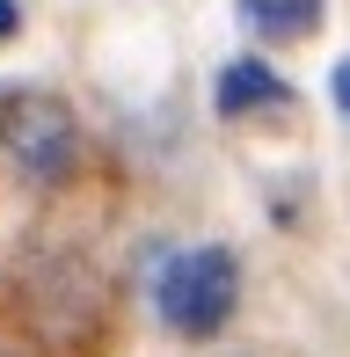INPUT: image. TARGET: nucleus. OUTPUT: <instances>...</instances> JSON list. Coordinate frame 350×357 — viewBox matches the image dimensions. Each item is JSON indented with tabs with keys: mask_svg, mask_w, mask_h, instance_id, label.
I'll return each instance as SVG.
<instances>
[{
	"mask_svg": "<svg viewBox=\"0 0 350 357\" xmlns=\"http://www.w3.org/2000/svg\"><path fill=\"white\" fill-rule=\"evenodd\" d=\"M234 299H241V263L219 241H190V248H161L146 263V306L153 321L190 343L219 335L234 321Z\"/></svg>",
	"mask_w": 350,
	"mask_h": 357,
	"instance_id": "nucleus-1",
	"label": "nucleus"
},
{
	"mask_svg": "<svg viewBox=\"0 0 350 357\" xmlns=\"http://www.w3.org/2000/svg\"><path fill=\"white\" fill-rule=\"evenodd\" d=\"M0 153L15 160L22 183H66L81 160V124L59 95L44 88H8L0 95Z\"/></svg>",
	"mask_w": 350,
	"mask_h": 357,
	"instance_id": "nucleus-2",
	"label": "nucleus"
},
{
	"mask_svg": "<svg viewBox=\"0 0 350 357\" xmlns=\"http://www.w3.org/2000/svg\"><path fill=\"white\" fill-rule=\"evenodd\" d=\"M270 102H284V73L277 66H263V59H227L212 80V109L219 117H248V109H270Z\"/></svg>",
	"mask_w": 350,
	"mask_h": 357,
	"instance_id": "nucleus-3",
	"label": "nucleus"
},
{
	"mask_svg": "<svg viewBox=\"0 0 350 357\" xmlns=\"http://www.w3.org/2000/svg\"><path fill=\"white\" fill-rule=\"evenodd\" d=\"M234 8L256 37H277V44L314 37V22H321V0H234Z\"/></svg>",
	"mask_w": 350,
	"mask_h": 357,
	"instance_id": "nucleus-4",
	"label": "nucleus"
},
{
	"mask_svg": "<svg viewBox=\"0 0 350 357\" xmlns=\"http://www.w3.org/2000/svg\"><path fill=\"white\" fill-rule=\"evenodd\" d=\"M328 102H336L343 124H350V59H336V66H328Z\"/></svg>",
	"mask_w": 350,
	"mask_h": 357,
	"instance_id": "nucleus-5",
	"label": "nucleus"
},
{
	"mask_svg": "<svg viewBox=\"0 0 350 357\" xmlns=\"http://www.w3.org/2000/svg\"><path fill=\"white\" fill-rule=\"evenodd\" d=\"M15 29H22V0H0V44H8Z\"/></svg>",
	"mask_w": 350,
	"mask_h": 357,
	"instance_id": "nucleus-6",
	"label": "nucleus"
}]
</instances>
